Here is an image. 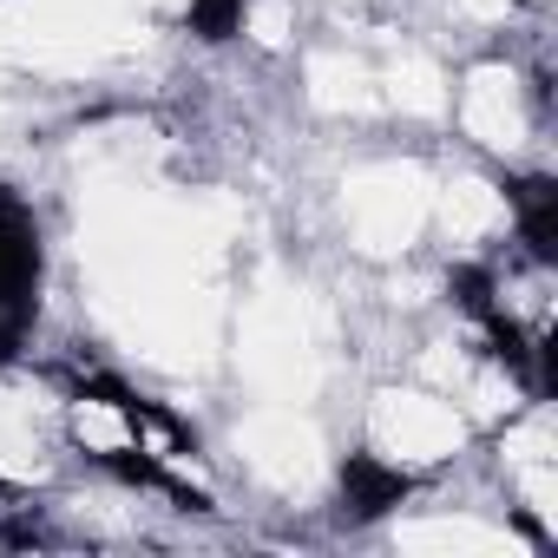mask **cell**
Masks as SVG:
<instances>
[{"label": "cell", "mask_w": 558, "mask_h": 558, "mask_svg": "<svg viewBox=\"0 0 558 558\" xmlns=\"http://www.w3.org/2000/svg\"><path fill=\"white\" fill-rule=\"evenodd\" d=\"M303 93H310V106L329 112V119H349V112H375V106H381L375 66H368L362 53H342V47H336V53H310Z\"/></svg>", "instance_id": "9"}, {"label": "cell", "mask_w": 558, "mask_h": 558, "mask_svg": "<svg viewBox=\"0 0 558 558\" xmlns=\"http://www.w3.org/2000/svg\"><path fill=\"white\" fill-rule=\"evenodd\" d=\"M401 551H440V558H493V551H519V538L506 525H486L473 512H440V519H408L395 525Z\"/></svg>", "instance_id": "10"}, {"label": "cell", "mask_w": 558, "mask_h": 558, "mask_svg": "<svg viewBox=\"0 0 558 558\" xmlns=\"http://www.w3.org/2000/svg\"><path fill=\"white\" fill-rule=\"evenodd\" d=\"M427 223H440V236H447V243L480 250L486 236H499V230L512 223V204H506V191H493L486 178H466V171H460V178L434 184Z\"/></svg>", "instance_id": "7"}, {"label": "cell", "mask_w": 558, "mask_h": 558, "mask_svg": "<svg viewBox=\"0 0 558 558\" xmlns=\"http://www.w3.org/2000/svg\"><path fill=\"white\" fill-rule=\"evenodd\" d=\"M427 204H434V178L414 165V158H381V165H362L349 171L342 184V223H349V243L362 256H408L427 230Z\"/></svg>", "instance_id": "2"}, {"label": "cell", "mask_w": 558, "mask_h": 558, "mask_svg": "<svg viewBox=\"0 0 558 558\" xmlns=\"http://www.w3.org/2000/svg\"><path fill=\"white\" fill-rule=\"evenodd\" d=\"M236 368L263 401H310L323 388V349H316V316L303 296L269 290L243 310L236 323Z\"/></svg>", "instance_id": "1"}, {"label": "cell", "mask_w": 558, "mask_h": 558, "mask_svg": "<svg viewBox=\"0 0 558 558\" xmlns=\"http://www.w3.org/2000/svg\"><path fill=\"white\" fill-rule=\"evenodd\" d=\"M243 34L256 47H283L296 34V0H250V8H243Z\"/></svg>", "instance_id": "12"}, {"label": "cell", "mask_w": 558, "mask_h": 558, "mask_svg": "<svg viewBox=\"0 0 558 558\" xmlns=\"http://www.w3.org/2000/svg\"><path fill=\"white\" fill-rule=\"evenodd\" d=\"M230 447H236V460H243L263 486H276V493H310V486L329 473L323 427H316L296 401H269V408L243 414V421L230 427Z\"/></svg>", "instance_id": "4"}, {"label": "cell", "mask_w": 558, "mask_h": 558, "mask_svg": "<svg viewBox=\"0 0 558 558\" xmlns=\"http://www.w3.org/2000/svg\"><path fill=\"white\" fill-rule=\"evenodd\" d=\"M368 453L395 473H421V466H447L466 447V414L440 395V388H381L368 401Z\"/></svg>", "instance_id": "3"}, {"label": "cell", "mask_w": 558, "mask_h": 558, "mask_svg": "<svg viewBox=\"0 0 558 558\" xmlns=\"http://www.w3.org/2000/svg\"><path fill=\"white\" fill-rule=\"evenodd\" d=\"M453 14L460 21H480V27H499L512 14V0H453Z\"/></svg>", "instance_id": "13"}, {"label": "cell", "mask_w": 558, "mask_h": 558, "mask_svg": "<svg viewBox=\"0 0 558 558\" xmlns=\"http://www.w3.org/2000/svg\"><path fill=\"white\" fill-rule=\"evenodd\" d=\"M460 132H466L473 145H486V151H519V145L532 138L525 86H519L512 66L486 60V66L466 73V86H460Z\"/></svg>", "instance_id": "6"}, {"label": "cell", "mask_w": 558, "mask_h": 558, "mask_svg": "<svg viewBox=\"0 0 558 558\" xmlns=\"http://www.w3.org/2000/svg\"><path fill=\"white\" fill-rule=\"evenodd\" d=\"M375 80H381V99L401 119H447V106H453V86H447L440 60L421 53V47H395V60Z\"/></svg>", "instance_id": "11"}, {"label": "cell", "mask_w": 558, "mask_h": 558, "mask_svg": "<svg viewBox=\"0 0 558 558\" xmlns=\"http://www.w3.org/2000/svg\"><path fill=\"white\" fill-rule=\"evenodd\" d=\"M60 401H47L27 375L0 368V486H40L53 473Z\"/></svg>", "instance_id": "5"}, {"label": "cell", "mask_w": 558, "mask_h": 558, "mask_svg": "<svg viewBox=\"0 0 558 558\" xmlns=\"http://www.w3.org/2000/svg\"><path fill=\"white\" fill-rule=\"evenodd\" d=\"M60 434L93 460H125V453H138V401L80 388V395L60 401Z\"/></svg>", "instance_id": "8"}]
</instances>
